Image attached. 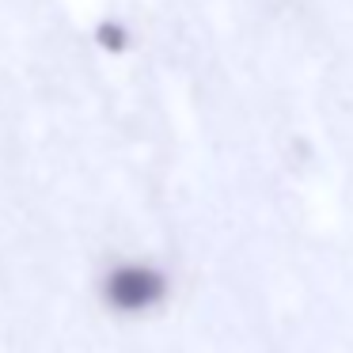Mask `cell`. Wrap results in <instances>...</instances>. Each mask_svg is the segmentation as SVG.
<instances>
[{"instance_id": "2", "label": "cell", "mask_w": 353, "mask_h": 353, "mask_svg": "<svg viewBox=\"0 0 353 353\" xmlns=\"http://www.w3.org/2000/svg\"><path fill=\"white\" fill-rule=\"evenodd\" d=\"M92 42L103 50V54H125L130 50V42H133V34H130V27L122 23V19H99L95 23V31H92Z\"/></svg>"}, {"instance_id": "1", "label": "cell", "mask_w": 353, "mask_h": 353, "mask_svg": "<svg viewBox=\"0 0 353 353\" xmlns=\"http://www.w3.org/2000/svg\"><path fill=\"white\" fill-rule=\"evenodd\" d=\"M163 289H168V277H163L156 266H148V262H122V266H114L107 274L110 304L130 307V312L156 304V300L163 296Z\"/></svg>"}]
</instances>
